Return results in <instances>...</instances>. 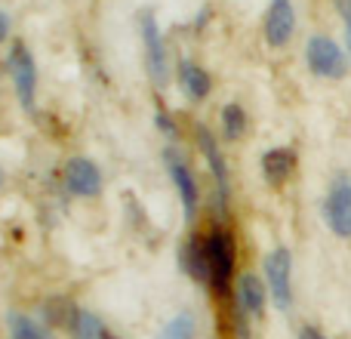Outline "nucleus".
I'll list each match as a JSON object with an SVG mask.
<instances>
[{
  "instance_id": "nucleus-10",
  "label": "nucleus",
  "mask_w": 351,
  "mask_h": 339,
  "mask_svg": "<svg viewBox=\"0 0 351 339\" xmlns=\"http://www.w3.org/2000/svg\"><path fill=\"white\" fill-rule=\"evenodd\" d=\"M197 145H200V152H204L206 164H210V173L216 176L219 200H225L228 198V164H225V158H222V148H219L216 136L206 127H197Z\"/></svg>"
},
{
  "instance_id": "nucleus-7",
  "label": "nucleus",
  "mask_w": 351,
  "mask_h": 339,
  "mask_svg": "<svg viewBox=\"0 0 351 339\" xmlns=\"http://www.w3.org/2000/svg\"><path fill=\"white\" fill-rule=\"evenodd\" d=\"M164 164H167V173L170 179L176 182V191H179V200H182V210H185V219L191 222L197 216V207H200V191H197V179H194L191 167L185 164L176 148H167L164 152Z\"/></svg>"
},
{
  "instance_id": "nucleus-6",
  "label": "nucleus",
  "mask_w": 351,
  "mask_h": 339,
  "mask_svg": "<svg viewBox=\"0 0 351 339\" xmlns=\"http://www.w3.org/2000/svg\"><path fill=\"white\" fill-rule=\"evenodd\" d=\"M324 219L336 237H351V176H336L324 200Z\"/></svg>"
},
{
  "instance_id": "nucleus-14",
  "label": "nucleus",
  "mask_w": 351,
  "mask_h": 339,
  "mask_svg": "<svg viewBox=\"0 0 351 339\" xmlns=\"http://www.w3.org/2000/svg\"><path fill=\"white\" fill-rule=\"evenodd\" d=\"M185 272L191 274V278H197V281H206L210 284V266H206V247H204V241H188L185 244Z\"/></svg>"
},
{
  "instance_id": "nucleus-19",
  "label": "nucleus",
  "mask_w": 351,
  "mask_h": 339,
  "mask_svg": "<svg viewBox=\"0 0 351 339\" xmlns=\"http://www.w3.org/2000/svg\"><path fill=\"white\" fill-rule=\"evenodd\" d=\"M158 127H160V130H164V133H167V136H176V124H173V121H170V117H167V115H164V111H160V115H158Z\"/></svg>"
},
{
  "instance_id": "nucleus-17",
  "label": "nucleus",
  "mask_w": 351,
  "mask_h": 339,
  "mask_svg": "<svg viewBox=\"0 0 351 339\" xmlns=\"http://www.w3.org/2000/svg\"><path fill=\"white\" fill-rule=\"evenodd\" d=\"M194 330H197L194 318L182 312V315H176L164 324V330L158 334V339H194Z\"/></svg>"
},
{
  "instance_id": "nucleus-24",
  "label": "nucleus",
  "mask_w": 351,
  "mask_h": 339,
  "mask_svg": "<svg viewBox=\"0 0 351 339\" xmlns=\"http://www.w3.org/2000/svg\"><path fill=\"white\" fill-rule=\"evenodd\" d=\"M0 185H3V170H0Z\"/></svg>"
},
{
  "instance_id": "nucleus-11",
  "label": "nucleus",
  "mask_w": 351,
  "mask_h": 339,
  "mask_svg": "<svg viewBox=\"0 0 351 339\" xmlns=\"http://www.w3.org/2000/svg\"><path fill=\"white\" fill-rule=\"evenodd\" d=\"M265 293H268V287L262 284L256 274H241V278H237V287H234V296H237V309H241V315L259 318L262 312H265Z\"/></svg>"
},
{
  "instance_id": "nucleus-12",
  "label": "nucleus",
  "mask_w": 351,
  "mask_h": 339,
  "mask_svg": "<svg viewBox=\"0 0 351 339\" xmlns=\"http://www.w3.org/2000/svg\"><path fill=\"white\" fill-rule=\"evenodd\" d=\"M179 90H182V96H185V99H191V102H200V99L210 96L213 78L197 65V62L182 59L179 62Z\"/></svg>"
},
{
  "instance_id": "nucleus-1",
  "label": "nucleus",
  "mask_w": 351,
  "mask_h": 339,
  "mask_svg": "<svg viewBox=\"0 0 351 339\" xmlns=\"http://www.w3.org/2000/svg\"><path fill=\"white\" fill-rule=\"evenodd\" d=\"M305 65L315 78L324 80H342L348 74V56L333 37L315 34L305 43Z\"/></svg>"
},
{
  "instance_id": "nucleus-23",
  "label": "nucleus",
  "mask_w": 351,
  "mask_h": 339,
  "mask_svg": "<svg viewBox=\"0 0 351 339\" xmlns=\"http://www.w3.org/2000/svg\"><path fill=\"white\" fill-rule=\"evenodd\" d=\"M346 49H348V56H351V22H346Z\"/></svg>"
},
{
  "instance_id": "nucleus-21",
  "label": "nucleus",
  "mask_w": 351,
  "mask_h": 339,
  "mask_svg": "<svg viewBox=\"0 0 351 339\" xmlns=\"http://www.w3.org/2000/svg\"><path fill=\"white\" fill-rule=\"evenodd\" d=\"M299 339H327V336H324L317 327H302L299 330Z\"/></svg>"
},
{
  "instance_id": "nucleus-16",
  "label": "nucleus",
  "mask_w": 351,
  "mask_h": 339,
  "mask_svg": "<svg viewBox=\"0 0 351 339\" xmlns=\"http://www.w3.org/2000/svg\"><path fill=\"white\" fill-rule=\"evenodd\" d=\"M222 133L228 136V139H241V136L247 133V111L237 102L222 108Z\"/></svg>"
},
{
  "instance_id": "nucleus-20",
  "label": "nucleus",
  "mask_w": 351,
  "mask_h": 339,
  "mask_svg": "<svg viewBox=\"0 0 351 339\" xmlns=\"http://www.w3.org/2000/svg\"><path fill=\"white\" fill-rule=\"evenodd\" d=\"M336 3V12H339L346 22H351V0H333Z\"/></svg>"
},
{
  "instance_id": "nucleus-22",
  "label": "nucleus",
  "mask_w": 351,
  "mask_h": 339,
  "mask_svg": "<svg viewBox=\"0 0 351 339\" xmlns=\"http://www.w3.org/2000/svg\"><path fill=\"white\" fill-rule=\"evenodd\" d=\"M10 37V16L6 12H0V43Z\"/></svg>"
},
{
  "instance_id": "nucleus-8",
  "label": "nucleus",
  "mask_w": 351,
  "mask_h": 339,
  "mask_svg": "<svg viewBox=\"0 0 351 339\" xmlns=\"http://www.w3.org/2000/svg\"><path fill=\"white\" fill-rule=\"evenodd\" d=\"M293 31H296V10H293V0H271L265 12V40L268 47L280 49L293 40Z\"/></svg>"
},
{
  "instance_id": "nucleus-9",
  "label": "nucleus",
  "mask_w": 351,
  "mask_h": 339,
  "mask_svg": "<svg viewBox=\"0 0 351 339\" xmlns=\"http://www.w3.org/2000/svg\"><path fill=\"white\" fill-rule=\"evenodd\" d=\"M65 188L77 198H99L102 194V170L90 158H71L65 164Z\"/></svg>"
},
{
  "instance_id": "nucleus-2",
  "label": "nucleus",
  "mask_w": 351,
  "mask_h": 339,
  "mask_svg": "<svg viewBox=\"0 0 351 339\" xmlns=\"http://www.w3.org/2000/svg\"><path fill=\"white\" fill-rule=\"evenodd\" d=\"M206 266H210V287L219 293L228 290L231 274H234V241L225 229H213L210 237H204Z\"/></svg>"
},
{
  "instance_id": "nucleus-5",
  "label": "nucleus",
  "mask_w": 351,
  "mask_h": 339,
  "mask_svg": "<svg viewBox=\"0 0 351 339\" xmlns=\"http://www.w3.org/2000/svg\"><path fill=\"white\" fill-rule=\"evenodd\" d=\"M10 74H12V90L25 111H34L37 102V65L34 56L28 53L25 43H16L10 53Z\"/></svg>"
},
{
  "instance_id": "nucleus-15",
  "label": "nucleus",
  "mask_w": 351,
  "mask_h": 339,
  "mask_svg": "<svg viewBox=\"0 0 351 339\" xmlns=\"http://www.w3.org/2000/svg\"><path fill=\"white\" fill-rule=\"evenodd\" d=\"M71 336L74 339H111L105 324L99 321L93 312H77L71 321Z\"/></svg>"
},
{
  "instance_id": "nucleus-13",
  "label": "nucleus",
  "mask_w": 351,
  "mask_h": 339,
  "mask_svg": "<svg viewBox=\"0 0 351 339\" xmlns=\"http://www.w3.org/2000/svg\"><path fill=\"white\" fill-rule=\"evenodd\" d=\"M293 170H296V152H293V148H271V152L262 154V176H265L271 185L287 182Z\"/></svg>"
},
{
  "instance_id": "nucleus-4",
  "label": "nucleus",
  "mask_w": 351,
  "mask_h": 339,
  "mask_svg": "<svg viewBox=\"0 0 351 339\" xmlns=\"http://www.w3.org/2000/svg\"><path fill=\"white\" fill-rule=\"evenodd\" d=\"M265 287L280 312L293 305V253L287 247H278L265 256Z\"/></svg>"
},
{
  "instance_id": "nucleus-3",
  "label": "nucleus",
  "mask_w": 351,
  "mask_h": 339,
  "mask_svg": "<svg viewBox=\"0 0 351 339\" xmlns=\"http://www.w3.org/2000/svg\"><path fill=\"white\" fill-rule=\"evenodd\" d=\"M139 31H142V49H145V68L148 78L154 80V86H167V78H170V65H167V43L164 34L158 28V19L154 12H142L139 16Z\"/></svg>"
},
{
  "instance_id": "nucleus-18",
  "label": "nucleus",
  "mask_w": 351,
  "mask_h": 339,
  "mask_svg": "<svg viewBox=\"0 0 351 339\" xmlns=\"http://www.w3.org/2000/svg\"><path fill=\"white\" fill-rule=\"evenodd\" d=\"M10 339H47V334L28 315H10Z\"/></svg>"
}]
</instances>
